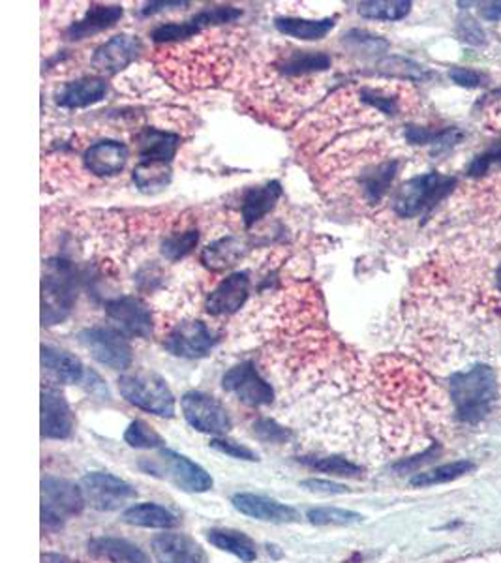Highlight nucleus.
I'll list each match as a JSON object with an SVG mask.
<instances>
[{"label": "nucleus", "instance_id": "obj_1", "mask_svg": "<svg viewBox=\"0 0 501 563\" xmlns=\"http://www.w3.org/2000/svg\"><path fill=\"white\" fill-rule=\"evenodd\" d=\"M451 396L457 417L462 422L477 424L497 400V375L488 364H476L451 378Z\"/></svg>", "mask_w": 501, "mask_h": 563}, {"label": "nucleus", "instance_id": "obj_2", "mask_svg": "<svg viewBox=\"0 0 501 563\" xmlns=\"http://www.w3.org/2000/svg\"><path fill=\"white\" fill-rule=\"evenodd\" d=\"M77 299V273L63 257L49 259L42 280V324L51 327L63 324Z\"/></svg>", "mask_w": 501, "mask_h": 563}, {"label": "nucleus", "instance_id": "obj_3", "mask_svg": "<svg viewBox=\"0 0 501 563\" xmlns=\"http://www.w3.org/2000/svg\"><path fill=\"white\" fill-rule=\"evenodd\" d=\"M457 186V179L438 171L423 173L404 182L397 196H394L392 209L402 218H415L434 209L441 199L449 196Z\"/></svg>", "mask_w": 501, "mask_h": 563}, {"label": "nucleus", "instance_id": "obj_4", "mask_svg": "<svg viewBox=\"0 0 501 563\" xmlns=\"http://www.w3.org/2000/svg\"><path fill=\"white\" fill-rule=\"evenodd\" d=\"M119 393L128 402L147 413L158 417L175 415V396L166 380L149 370H136L124 374L119 380Z\"/></svg>", "mask_w": 501, "mask_h": 563}, {"label": "nucleus", "instance_id": "obj_5", "mask_svg": "<svg viewBox=\"0 0 501 563\" xmlns=\"http://www.w3.org/2000/svg\"><path fill=\"white\" fill-rule=\"evenodd\" d=\"M87 505L82 487L59 477L42 479V524L47 529L61 528L68 519L82 515Z\"/></svg>", "mask_w": 501, "mask_h": 563}, {"label": "nucleus", "instance_id": "obj_6", "mask_svg": "<svg viewBox=\"0 0 501 563\" xmlns=\"http://www.w3.org/2000/svg\"><path fill=\"white\" fill-rule=\"evenodd\" d=\"M141 468L150 475H160L184 492H207L213 489L210 477L199 464L184 454L162 449L152 462H141Z\"/></svg>", "mask_w": 501, "mask_h": 563}, {"label": "nucleus", "instance_id": "obj_7", "mask_svg": "<svg viewBox=\"0 0 501 563\" xmlns=\"http://www.w3.org/2000/svg\"><path fill=\"white\" fill-rule=\"evenodd\" d=\"M79 342L94 361L113 370H126L134 361L130 342L115 327H89L79 333Z\"/></svg>", "mask_w": 501, "mask_h": 563}, {"label": "nucleus", "instance_id": "obj_8", "mask_svg": "<svg viewBox=\"0 0 501 563\" xmlns=\"http://www.w3.org/2000/svg\"><path fill=\"white\" fill-rule=\"evenodd\" d=\"M180 408L184 419L198 432L222 438L231 431V417L215 396L190 391L182 396Z\"/></svg>", "mask_w": 501, "mask_h": 563}, {"label": "nucleus", "instance_id": "obj_9", "mask_svg": "<svg viewBox=\"0 0 501 563\" xmlns=\"http://www.w3.org/2000/svg\"><path fill=\"white\" fill-rule=\"evenodd\" d=\"M241 15H243V12L239 8H233V6L205 8V10H201L199 14H196L194 17H190L187 21H169V23H164L160 26H156V29L150 34V38L156 44L184 42V40H188V38H194L201 31L208 29V26L235 23Z\"/></svg>", "mask_w": 501, "mask_h": 563}, {"label": "nucleus", "instance_id": "obj_10", "mask_svg": "<svg viewBox=\"0 0 501 563\" xmlns=\"http://www.w3.org/2000/svg\"><path fill=\"white\" fill-rule=\"evenodd\" d=\"M222 387L226 393L233 394L236 400L250 408L269 406L275 400V391L271 383L263 380V375L257 372L252 361H245L229 368L222 378Z\"/></svg>", "mask_w": 501, "mask_h": 563}, {"label": "nucleus", "instance_id": "obj_11", "mask_svg": "<svg viewBox=\"0 0 501 563\" xmlns=\"http://www.w3.org/2000/svg\"><path fill=\"white\" fill-rule=\"evenodd\" d=\"M82 490L87 505L96 511H115L138 496L136 489L113 473L91 471L82 479Z\"/></svg>", "mask_w": 501, "mask_h": 563}, {"label": "nucleus", "instance_id": "obj_12", "mask_svg": "<svg viewBox=\"0 0 501 563\" xmlns=\"http://www.w3.org/2000/svg\"><path fill=\"white\" fill-rule=\"evenodd\" d=\"M217 335L199 319L180 321L164 338L166 350L182 359L205 357L217 345Z\"/></svg>", "mask_w": 501, "mask_h": 563}, {"label": "nucleus", "instance_id": "obj_13", "mask_svg": "<svg viewBox=\"0 0 501 563\" xmlns=\"http://www.w3.org/2000/svg\"><path fill=\"white\" fill-rule=\"evenodd\" d=\"M105 314L124 336L149 338L152 335V314L138 297L124 295V297L111 299L105 303Z\"/></svg>", "mask_w": 501, "mask_h": 563}, {"label": "nucleus", "instance_id": "obj_14", "mask_svg": "<svg viewBox=\"0 0 501 563\" xmlns=\"http://www.w3.org/2000/svg\"><path fill=\"white\" fill-rule=\"evenodd\" d=\"M73 431V415L64 394L55 387L42 389V438L66 440Z\"/></svg>", "mask_w": 501, "mask_h": 563}, {"label": "nucleus", "instance_id": "obj_15", "mask_svg": "<svg viewBox=\"0 0 501 563\" xmlns=\"http://www.w3.org/2000/svg\"><path fill=\"white\" fill-rule=\"evenodd\" d=\"M141 51L138 36L117 34L101 44L92 55V68L100 73H117L136 61Z\"/></svg>", "mask_w": 501, "mask_h": 563}, {"label": "nucleus", "instance_id": "obj_16", "mask_svg": "<svg viewBox=\"0 0 501 563\" xmlns=\"http://www.w3.org/2000/svg\"><path fill=\"white\" fill-rule=\"evenodd\" d=\"M233 507L236 511L261 520V522H273V524H294L301 520V515L295 507L280 503L276 500L255 496V494H235L231 498Z\"/></svg>", "mask_w": 501, "mask_h": 563}, {"label": "nucleus", "instance_id": "obj_17", "mask_svg": "<svg viewBox=\"0 0 501 563\" xmlns=\"http://www.w3.org/2000/svg\"><path fill=\"white\" fill-rule=\"evenodd\" d=\"M138 154L140 164L143 166H164L169 168L173 158L180 147L178 133L158 130V128H143L138 133Z\"/></svg>", "mask_w": 501, "mask_h": 563}, {"label": "nucleus", "instance_id": "obj_18", "mask_svg": "<svg viewBox=\"0 0 501 563\" xmlns=\"http://www.w3.org/2000/svg\"><path fill=\"white\" fill-rule=\"evenodd\" d=\"M250 293L248 273H233L224 278L217 289L208 295L207 314L210 315H229L239 310Z\"/></svg>", "mask_w": 501, "mask_h": 563}, {"label": "nucleus", "instance_id": "obj_19", "mask_svg": "<svg viewBox=\"0 0 501 563\" xmlns=\"http://www.w3.org/2000/svg\"><path fill=\"white\" fill-rule=\"evenodd\" d=\"M128 158L130 150L124 143L103 140L85 150L83 162L87 171L96 177H113L124 170Z\"/></svg>", "mask_w": 501, "mask_h": 563}, {"label": "nucleus", "instance_id": "obj_20", "mask_svg": "<svg viewBox=\"0 0 501 563\" xmlns=\"http://www.w3.org/2000/svg\"><path fill=\"white\" fill-rule=\"evenodd\" d=\"M158 563H207L201 547L182 533H162L152 539Z\"/></svg>", "mask_w": 501, "mask_h": 563}, {"label": "nucleus", "instance_id": "obj_21", "mask_svg": "<svg viewBox=\"0 0 501 563\" xmlns=\"http://www.w3.org/2000/svg\"><path fill=\"white\" fill-rule=\"evenodd\" d=\"M124 10L119 5H91L87 14L72 23L66 31L68 40H85L98 33L111 29V26L122 17Z\"/></svg>", "mask_w": 501, "mask_h": 563}, {"label": "nucleus", "instance_id": "obj_22", "mask_svg": "<svg viewBox=\"0 0 501 563\" xmlns=\"http://www.w3.org/2000/svg\"><path fill=\"white\" fill-rule=\"evenodd\" d=\"M280 198H282V186L278 180L248 188L241 201V217L245 226L252 228L263 217H267V214L276 207Z\"/></svg>", "mask_w": 501, "mask_h": 563}, {"label": "nucleus", "instance_id": "obj_23", "mask_svg": "<svg viewBox=\"0 0 501 563\" xmlns=\"http://www.w3.org/2000/svg\"><path fill=\"white\" fill-rule=\"evenodd\" d=\"M108 94V83H105L103 77L89 75L82 77L77 82L66 83L59 92H57V103L66 110H82V107H89Z\"/></svg>", "mask_w": 501, "mask_h": 563}, {"label": "nucleus", "instance_id": "obj_24", "mask_svg": "<svg viewBox=\"0 0 501 563\" xmlns=\"http://www.w3.org/2000/svg\"><path fill=\"white\" fill-rule=\"evenodd\" d=\"M42 366L51 378L66 385L83 383L87 375V368L75 355L51 345H42Z\"/></svg>", "mask_w": 501, "mask_h": 563}, {"label": "nucleus", "instance_id": "obj_25", "mask_svg": "<svg viewBox=\"0 0 501 563\" xmlns=\"http://www.w3.org/2000/svg\"><path fill=\"white\" fill-rule=\"evenodd\" d=\"M89 552L105 563H150L149 556L138 545L119 538L92 539Z\"/></svg>", "mask_w": 501, "mask_h": 563}, {"label": "nucleus", "instance_id": "obj_26", "mask_svg": "<svg viewBox=\"0 0 501 563\" xmlns=\"http://www.w3.org/2000/svg\"><path fill=\"white\" fill-rule=\"evenodd\" d=\"M336 24L334 17L325 19H299V17H276L275 26L284 36H292L304 42L323 40Z\"/></svg>", "mask_w": 501, "mask_h": 563}, {"label": "nucleus", "instance_id": "obj_27", "mask_svg": "<svg viewBox=\"0 0 501 563\" xmlns=\"http://www.w3.org/2000/svg\"><path fill=\"white\" fill-rule=\"evenodd\" d=\"M122 520L126 524L149 529H171L178 524V519L169 511V509L152 501L128 507L122 513Z\"/></svg>", "mask_w": 501, "mask_h": 563}, {"label": "nucleus", "instance_id": "obj_28", "mask_svg": "<svg viewBox=\"0 0 501 563\" xmlns=\"http://www.w3.org/2000/svg\"><path fill=\"white\" fill-rule=\"evenodd\" d=\"M278 68L285 77H308L329 70L331 57L323 51H292L280 61Z\"/></svg>", "mask_w": 501, "mask_h": 563}, {"label": "nucleus", "instance_id": "obj_29", "mask_svg": "<svg viewBox=\"0 0 501 563\" xmlns=\"http://www.w3.org/2000/svg\"><path fill=\"white\" fill-rule=\"evenodd\" d=\"M397 171H399V162H394V160L366 170L359 180L364 201L372 203V205L380 203L383 196L389 192L394 177H397Z\"/></svg>", "mask_w": 501, "mask_h": 563}, {"label": "nucleus", "instance_id": "obj_30", "mask_svg": "<svg viewBox=\"0 0 501 563\" xmlns=\"http://www.w3.org/2000/svg\"><path fill=\"white\" fill-rule=\"evenodd\" d=\"M207 539H208L210 545L217 547L218 550L229 552L235 558L243 559L245 563H250V561H254L257 558L255 543L243 531L227 529V528H217V529H210L207 533Z\"/></svg>", "mask_w": 501, "mask_h": 563}, {"label": "nucleus", "instance_id": "obj_31", "mask_svg": "<svg viewBox=\"0 0 501 563\" xmlns=\"http://www.w3.org/2000/svg\"><path fill=\"white\" fill-rule=\"evenodd\" d=\"M473 470V462L469 461H457L451 464H445L439 468H434L430 471L417 473L411 477L409 485L415 489H425V487H436V485H445V482H451L455 479L464 477Z\"/></svg>", "mask_w": 501, "mask_h": 563}, {"label": "nucleus", "instance_id": "obj_32", "mask_svg": "<svg viewBox=\"0 0 501 563\" xmlns=\"http://www.w3.org/2000/svg\"><path fill=\"white\" fill-rule=\"evenodd\" d=\"M239 256H241V240L236 237H226L217 240L213 245H208L201 254V261L208 267V269L222 271L226 267H231Z\"/></svg>", "mask_w": 501, "mask_h": 563}, {"label": "nucleus", "instance_id": "obj_33", "mask_svg": "<svg viewBox=\"0 0 501 563\" xmlns=\"http://www.w3.org/2000/svg\"><path fill=\"white\" fill-rule=\"evenodd\" d=\"M359 15L374 21H400L411 12L408 0H378V3H359Z\"/></svg>", "mask_w": 501, "mask_h": 563}, {"label": "nucleus", "instance_id": "obj_34", "mask_svg": "<svg viewBox=\"0 0 501 563\" xmlns=\"http://www.w3.org/2000/svg\"><path fill=\"white\" fill-rule=\"evenodd\" d=\"M306 519L315 526H353L362 522V515L338 507H315L306 513Z\"/></svg>", "mask_w": 501, "mask_h": 563}, {"label": "nucleus", "instance_id": "obj_35", "mask_svg": "<svg viewBox=\"0 0 501 563\" xmlns=\"http://www.w3.org/2000/svg\"><path fill=\"white\" fill-rule=\"evenodd\" d=\"M124 442L134 449H160L166 443L164 438L141 419L130 422L124 432Z\"/></svg>", "mask_w": 501, "mask_h": 563}, {"label": "nucleus", "instance_id": "obj_36", "mask_svg": "<svg viewBox=\"0 0 501 563\" xmlns=\"http://www.w3.org/2000/svg\"><path fill=\"white\" fill-rule=\"evenodd\" d=\"M198 240H199L198 229L173 233L166 237V240L162 243V256L168 261H178L182 257H187L198 247Z\"/></svg>", "mask_w": 501, "mask_h": 563}, {"label": "nucleus", "instance_id": "obj_37", "mask_svg": "<svg viewBox=\"0 0 501 563\" xmlns=\"http://www.w3.org/2000/svg\"><path fill=\"white\" fill-rule=\"evenodd\" d=\"M171 171L164 166H143L138 164L134 170V182L141 192H156L166 188L169 182Z\"/></svg>", "mask_w": 501, "mask_h": 563}, {"label": "nucleus", "instance_id": "obj_38", "mask_svg": "<svg viewBox=\"0 0 501 563\" xmlns=\"http://www.w3.org/2000/svg\"><path fill=\"white\" fill-rule=\"evenodd\" d=\"M303 462L306 466H310L312 470H318L322 473H329V475H336V477H361L362 470L346 461L342 457H323V459H303Z\"/></svg>", "mask_w": 501, "mask_h": 563}, {"label": "nucleus", "instance_id": "obj_39", "mask_svg": "<svg viewBox=\"0 0 501 563\" xmlns=\"http://www.w3.org/2000/svg\"><path fill=\"white\" fill-rule=\"evenodd\" d=\"M254 436L265 443H285L292 440V432L275 419H257L254 422Z\"/></svg>", "mask_w": 501, "mask_h": 563}, {"label": "nucleus", "instance_id": "obj_40", "mask_svg": "<svg viewBox=\"0 0 501 563\" xmlns=\"http://www.w3.org/2000/svg\"><path fill=\"white\" fill-rule=\"evenodd\" d=\"M210 447H213L218 452H222V454H226V457L236 459V461H248V462H255L257 461V454L252 449H248L246 445L236 443L233 440H227L224 436L210 440Z\"/></svg>", "mask_w": 501, "mask_h": 563}, {"label": "nucleus", "instance_id": "obj_41", "mask_svg": "<svg viewBox=\"0 0 501 563\" xmlns=\"http://www.w3.org/2000/svg\"><path fill=\"white\" fill-rule=\"evenodd\" d=\"M457 33L460 36L462 42L469 44V45H483L487 42V34L483 31V26L473 19L471 15H460L458 17V24H457Z\"/></svg>", "mask_w": 501, "mask_h": 563}, {"label": "nucleus", "instance_id": "obj_42", "mask_svg": "<svg viewBox=\"0 0 501 563\" xmlns=\"http://www.w3.org/2000/svg\"><path fill=\"white\" fill-rule=\"evenodd\" d=\"M492 168H501V147L499 145L473 160L471 166L467 168V175L481 177L488 173Z\"/></svg>", "mask_w": 501, "mask_h": 563}, {"label": "nucleus", "instance_id": "obj_43", "mask_svg": "<svg viewBox=\"0 0 501 563\" xmlns=\"http://www.w3.org/2000/svg\"><path fill=\"white\" fill-rule=\"evenodd\" d=\"M301 489L312 494H322V496H334V494H348L350 489L346 485H340V482L325 480V479H306L301 482Z\"/></svg>", "mask_w": 501, "mask_h": 563}, {"label": "nucleus", "instance_id": "obj_44", "mask_svg": "<svg viewBox=\"0 0 501 563\" xmlns=\"http://www.w3.org/2000/svg\"><path fill=\"white\" fill-rule=\"evenodd\" d=\"M449 77L457 85L466 87V89H476V87L483 85V79H485V75L481 72L473 70V68H462V66L453 68L449 72Z\"/></svg>", "mask_w": 501, "mask_h": 563}, {"label": "nucleus", "instance_id": "obj_45", "mask_svg": "<svg viewBox=\"0 0 501 563\" xmlns=\"http://www.w3.org/2000/svg\"><path fill=\"white\" fill-rule=\"evenodd\" d=\"M438 451V447H432L430 451H427L425 454H420V457H415V459H409V461H404V462H399L397 466H394V470H399V471H408V470H413V468H417V466H420V464H425V462H429V461H432V457H434V452Z\"/></svg>", "mask_w": 501, "mask_h": 563}, {"label": "nucleus", "instance_id": "obj_46", "mask_svg": "<svg viewBox=\"0 0 501 563\" xmlns=\"http://www.w3.org/2000/svg\"><path fill=\"white\" fill-rule=\"evenodd\" d=\"M481 15L487 19V21H501V3H488V5H483L481 8Z\"/></svg>", "mask_w": 501, "mask_h": 563}, {"label": "nucleus", "instance_id": "obj_47", "mask_svg": "<svg viewBox=\"0 0 501 563\" xmlns=\"http://www.w3.org/2000/svg\"><path fill=\"white\" fill-rule=\"evenodd\" d=\"M171 6H187V3H178V0H177V3H150V5H147V8L141 10V14L143 15H152V14L162 12L164 8L168 10Z\"/></svg>", "mask_w": 501, "mask_h": 563}, {"label": "nucleus", "instance_id": "obj_48", "mask_svg": "<svg viewBox=\"0 0 501 563\" xmlns=\"http://www.w3.org/2000/svg\"><path fill=\"white\" fill-rule=\"evenodd\" d=\"M497 286L501 289V265H499V271H497Z\"/></svg>", "mask_w": 501, "mask_h": 563}]
</instances>
